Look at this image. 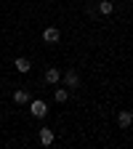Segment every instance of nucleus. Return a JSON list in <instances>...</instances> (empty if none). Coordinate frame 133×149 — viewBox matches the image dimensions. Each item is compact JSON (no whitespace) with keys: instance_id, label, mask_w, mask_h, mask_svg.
Segmentation results:
<instances>
[{"instance_id":"f257e3e1","label":"nucleus","mask_w":133,"mask_h":149,"mask_svg":"<svg viewBox=\"0 0 133 149\" xmlns=\"http://www.w3.org/2000/svg\"><path fill=\"white\" fill-rule=\"evenodd\" d=\"M29 115L37 117V120H43V117L48 115V104H45L43 99H35V101L29 99Z\"/></svg>"},{"instance_id":"f03ea898","label":"nucleus","mask_w":133,"mask_h":149,"mask_svg":"<svg viewBox=\"0 0 133 149\" xmlns=\"http://www.w3.org/2000/svg\"><path fill=\"white\" fill-rule=\"evenodd\" d=\"M61 80H64V85H67L69 91H77V88H80V74L75 72V69H67V72L61 74Z\"/></svg>"},{"instance_id":"7ed1b4c3","label":"nucleus","mask_w":133,"mask_h":149,"mask_svg":"<svg viewBox=\"0 0 133 149\" xmlns=\"http://www.w3.org/2000/svg\"><path fill=\"white\" fill-rule=\"evenodd\" d=\"M59 80H61L59 67H48V69H45V83H48V85H59Z\"/></svg>"},{"instance_id":"20e7f679","label":"nucleus","mask_w":133,"mask_h":149,"mask_svg":"<svg viewBox=\"0 0 133 149\" xmlns=\"http://www.w3.org/2000/svg\"><path fill=\"white\" fill-rule=\"evenodd\" d=\"M59 37H61L59 27H45V29H43V40H45V43H59Z\"/></svg>"},{"instance_id":"39448f33","label":"nucleus","mask_w":133,"mask_h":149,"mask_svg":"<svg viewBox=\"0 0 133 149\" xmlns=\"http://www.w3.org/2000/svg\"><path fill=\"white\" fill-rule=\"evenodd\" d=\"M117 125H120V128H130V125H133V112H130V109H123L120 115H117Z\"/></svg>"},{"instance_id":"423d86ee","label":"nucleus","mask_w":133,"mask_h":149,"mask_svg":"<svg viewBox=\"0 0 133 149\" xmlns=\"http://www.w3.org/2000/svg\"><path fill=\"white\" fill-rule=\"evenodd\" d=\"M13 101H16L19 107L29 104V91H24V88H16V91H13Z\"/></svg>"},{"instance_id":"0eeeda50","label":"nucleus","mask_w":133,"mask_h":149,"mask_svg":"<svg viewBox=\"0 0 133 149\" xmlns=\"http://www.w3.org/2000/svg\"><path fill=\"white\" fill-rule=\"evenodd\" d=\"M13 67H16V72H22V74H27V72L32 69V61H29V59H24V56H19V59L13 61Z\"/></svg>"},{"instance_id":"6e6552de","label":"nucleus","mask_w":133,"mask_h":149,"mask_svg":"<svg viewBox=\"0 0 133 149\" xmlns=\"http://www.w3.org/2000/svg\"><path fill=\"white\" fill-rule=\"evenodd\" d=\"M37 136H40V144H43V146H51V144H53V139H56L51 128H40V133H37Z\"/></svg>"},{"instance_id":"1a4fd4ad","label":"nucleus","mask_w":133,"mask_h":149,"mask_svg":"<svg viewBox=\"0 0 133 149\" xmlns=\"http://www.w3.org/2000/svg\"><path fill=\"white\" fill-rule=\"evenodd\" d=\"M53 99H56V104L69 101V88H56V91H53Z\"/></svg>"},{"instance_id":"9d476101","label":"nucleus","mask_w":133,"mask_h":149,"mask_svg":"<svg viewBox=\"0 0 133 149\" xmlns=\"http://www.w3.org/2000/svg\"><path fill=\"white\" fill-rule=\"evenodd\" d=\"M112 11H115V3H112V0H101L99 3V13L101 16H112Z\"/></svg>"}]
</instances>
